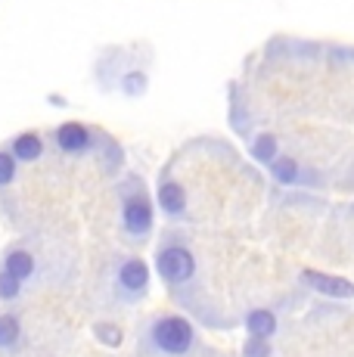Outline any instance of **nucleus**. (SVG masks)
Returning <instances> with one entry per match:
<instances>
[{
  "label": "nucleus",
  "instance_id": "f257e3e1",
  "mask_svg": "<svg viewBox=\"0 0 354 357\" xmlns=\"http://www.w3.org/2000/svg\"><path fill=\"white\" fill-rule=\"evenodd\" d=\"M121 193V230L134 239V243H143V239L153 233V221H155V205L149 199L146 187L137 181V177H128L118 187Z\"/></svg>",
  "mask_w": 354,
  "mask_h": 357
},
{
  "label": "nucleus",
  "instance_id": "f03ea898",
  "mask_svg": "<svg viewBox=\"0 0 354 357\" xmlns=\"http://www.w3.org/2000/svg\"><path fill=\"white\" fill-rule=\"evenodd\" d=\"M149 345L165 357H187L196 345V329L187 317L177 314H162L149 326Z\"/></svg>",
  "mask_w": 354,
  "mask_h": 357
},
{
  "label": "nucleus",
  "instance_id": "7ed1b4c3",
  "mask_svg": "<svg viewBox=\"0 0 354 357\" xmlns=\"http://www.w3.org/2000/svg\"><path fill=\"white\" fill-rule=\"evenodd\" d=\"M155 271L165 286H187L196 277V258L183 243H165L155 252Z\"/></svg>",
  "mask_w": 354,
  "mask_h": 357
},
{
  "label": "nucleus",
  "instance_id": "20e7f679",
  "mask_svg": "<svg viewBox=\"0 0 354 357\" xmlns=\"http://www.w3.org/2000/svg\"><path fill=\"white\" fill-rule=\"evenodd\" d=\"M115 286H118L121 298L137 301L146 295L149 289V264L143 258H128L118 264V273H115Z\"/></svg>",
  "mask_w": 354,
  "mask_h": 357
},
{
  "label": "nucleus",
  "instance_id": "39448f33",
  "mask_svg": "<svg viewBox=\"0 0 354 357\" xmlns=\"http://www.w3.org/2000/svg\"><path fill=\"white\" fill-rule=\"evenodd\" d=\"M302 283L320 295H330V298H354V283L345 277H332L323 271H302Z\"/></svg>",
  "mask_w": 354,
  "mask_h": 357
},
{
  "label": "nucleus",
  "instance_id": "423d86ee",
  "mask_svg": "<svg viewBox=\"0 0 354 357\" xmlns=\"http://www.w3.org/2000/svg\"><path fill=\"white\" fill-rule=\"evenodd\" d=\"M53 140H56V146L69 155H81L93 146V134L81 125V121H63V125L56 128V134H53Z\"/></svg>",
  "mask_w": 354,
  "mask_h": 357
},
{
  "label": "nucleus",
  "instance_id": "0eeeda50",
  "mask_svg": "<svg viewBox=\"0 0 354 357\" xmlns=\"http://www.w3.org/2000/svg\"><path fill=\"white\" fill-rule=\"evenodd\" d=\"M155 202H159L162 215H168V218H183L187 215V190H183L177 181H162Z\"/></svg>",
  "mask_w": 354,
  "mask_h": 357
},
{
  "label": "nucleus",
  "instance_id": "6e6552de",
  "mask_svg": "<svg viewBox=\"0 0 354 357\" xmlns=\"http://www.w3.org/2000/svg\"><path fill=\"white\" fill-rule=\"evenodd\" d=\"M10 153L16 155V162H38L44 155V140L38 134H19L10 140Z\"/></svg>",
  "mask_w": 354,
  "mask_h": 357
},
{
  "label": "nucleus",
  "instance_id": "1a4fd4ad",
  "mask_svg": "<svg viewBox=\"0 0 354 357\" xmlns=\"http://www.w3.org/2000/svg\"><path fill=\"white\" fill-rule=\"evenodd\" d=\"M246 329L255 339H270L277 333V314L268 311V307H255V311L246 314Z\"/></svg>",
  "mask_w": 354,
  "mask_h": 357
},
{
  "label": "nucleus",
  "instance_id": "9d476101",
  "mask_svg": "<svg viewBox=\"0 0 354 357\" xmlns=\"http://www.w3.org/2000/svg\"><path fill=\"white\" fill-rule=\"evenodd\" d=\"M249 153H252V159L255 162H261V165H268L270 168V165L280 159V140H277L274 134H258L255 140H252Z\"/></svg>",
  "mask_w": 354,
  "mask_h": 357
},
{
  "label": "nucleus",
  "instance_id": "9b49d317",
  "mask_svg": "<svg viewBox=\"0 0 354 357\" xmlns=\"http://www.w3.org/2000/svg\"><path fill=\"white\" fill-rule=\"evenodd\" d=\"M0 271L13 273V277H19L25 283V280L35 273V258H31L25 249H13V252H6L3 255V267H0Z\"/></svg>",
  "mask_w": 354,
  "mask_h": 357
},
{
  "label": "nucleus",
  "instance_id": "f8f14e48",
  "mask_svg": "<svg viewBox=\"0 0 354 357\" xmlns=\"http://www.w3.org/2000/svg\"><path fill=\"white\" fill-rule=\"evenodd\" d=\"M270 174H274L277 183H283V187H292V183L302 181V165L292 159V155H280V159L270 165Z\"/></svg>",
  "mask_w": 354,
  "mask_h": 357
},
{
  "label": "nucleus",
  "instance_id": "ddd939ff",
  "mask_svg": "<svg viewBox=\"0 0 354 357\" xmlns=\"http://www.w3.org/2000/svg\"><path fill=\"white\" fill-rule=\"evenodd\" d=\"M22 335V326H19V317L16 314H0V348H13Z\"/></svg>",
  "mask_w": 354,
  "mask_h": 357
},
{
  "label": "nucleus",
  "instance_id": "4468645a",
  "mask_svg": "<svg viewBox=\"0 0 354 357\" xmlns=\"http://www.w3.org/2000/svg\"><path fill=\"white\" fill-rule=\"evenodd\" d=\"M16 171H19V162L10 149H0V187H10L16 181Z\"/></svg>",
  "mask_w": 354,
  "mask_h": 357
},
{
  "label": "nucleus",
  "instance_id": "2eb2a0df",
  "mask_svg": "<svg viewBox=\"0 0 354 357\" xmlns=\"http://www.w3.org/2000/svg\"><path fill=\"white\" fill-rule=\"evenodd\" d=\"M19 292H22V280L6 273V271H0V298L13 301V298H19Z\"/></svg>",
  "mask_w": 354,
  "mask_h": 357
},
{
  "label": "nucleus",
  "instance_id": "dca6fc26",
  "mask_svg": "<svg viewBox=\"0 0 354 357\" xmlns=\"http://www.w3.org/2000/svg\"><path fill=\"white\" fill-rule=\"evenodd\" d=\"M93 335H97L103 345L109 348H118L121 345V329L118 326H112V324H97L93 326Z\"/></svg>",
  "mask_w": 354,
  "mask_h": 357
},
{
  "label": "nucleus",
  "instance_id": "f3484780",
  "mask_svg": "<svg viewBox=\"0 0 354 357\" xmlns=\"http://www.w3.org/2000/svg\"><path fill=\"white\" fill-rule=\"evenodd\" d=\"M243 354L246 357H270V339H252L243 345Z\"/></svg>",
  "mask_w": 354,
  "mask_h": 357
},
{
  "label": "nucleus",
  "instance_id": "a211bd4d",
  "mask_svg": "<svg viewBox=\"0 0 354 357\" xmlns=\"http://www.w3.org/2000/svg\"><path fill=\"white\" fill-rule=\"evenodd\" d=\"M121 91L131 93V97L143 93V91H146V75H143V72H131L125 81H121Z\"/></svg>",
  "mask_w": 354,
  "mask_h": 357
}]
</instances>
